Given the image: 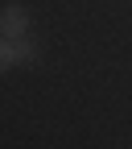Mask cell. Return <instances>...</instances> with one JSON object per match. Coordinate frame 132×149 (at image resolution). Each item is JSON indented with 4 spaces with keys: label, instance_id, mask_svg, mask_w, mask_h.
<instances>
[{
    "label": "cell",
    "instance_id": "cell-1",
    "mask_svg": "<svg viewBox=\"0 0 132 149\" xmlns=\"http://www.w3.org/2000/svg\"><path fill=\"white\" fill-rule=\"evenodd\" d=\"M0 37H8V42L29 37V13H25L21 4H8L4 13H0Z\"/></svg>",
    "mask_w": 132,
    "mask_h": 149
},
{
    "label": "cell",
    "instance_id": "cell-2",
    "mask_svg": "<svg viewBox=\"0 0 132 149\" xmlns=\"http://www.w3.org/2000/svg\"><path fill=\"white\" fill-rule=\"evenodd\" d=\"M12 54H17V62H33L37 58V46L29 42V37H17V42H12Z\"/></svg>",
    "mask_w": 132,
    "mask_h": 149
},
{
    "label": "cell",
    "instance_id": "cell-3",
    "mask_svg": "<svg viewBox=\"0 0 132 149\" xmlns=\"http://www.w3.org/2000/svg\"><path fill=\"white\" fill-rule=\"evenodd\" d=\"M17 66V54H12V42H8V37H0V74H4V70H12Z\"/></svg>",
    "mask_w": 132,
    "mask_h": 149
}]
</instances>
